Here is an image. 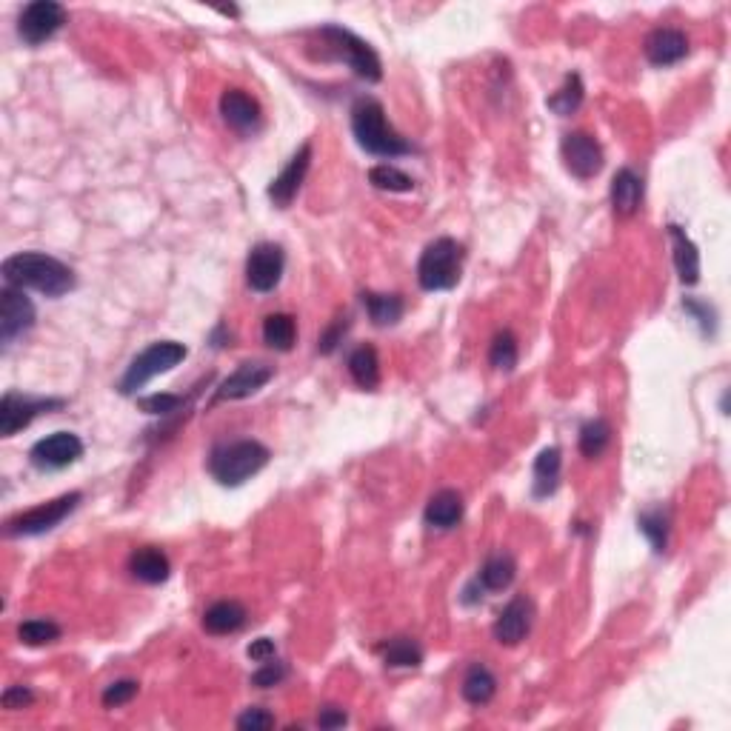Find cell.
<instances>
[{
  "mask_svg": "<svg viewBox=\"0 0 731 731\" xmlns=\"http://www.w3.org/2000/svg\"><path fill=\"white\" fill-rule=\"evenodd\" d=\"M3 280L15 289H35L46 297H63L75 289V272L52 255L18 252L3 260Z\"/></svg>",
  "mask_w": 731,
  "mask_h": 731,
  "instance_id": "1",
  "label": "cell"
},
{
  "mask_svg": "<svg viewBox=\"0 0 731 731\" xmlns=\"http://www.w3.org/2000/svg\"><path fill=\"white\" fill-rule=\"evenodd\" d=\"M352 135L357 146L375 158H400L412 152V146L389 126L386 109L375 98H360L352 106Z\"/></svg>",
  "mask_w": 731,
  "mask_h": 731,
  "instance_id": "2",
  "label": "cell"
},
{
  "mask_svg": "<svg viewBox=\"0 0 731 731\" xmlns=\"http://www.w3.org/2000/svg\"><path fill=\"white\" fill-rule=\"evenodd\" d=\"M269 449L257 440H232V443H220L209 455V472L218 480L220 486L238 489L246 480L266 469L269 463Z\"/></svg>",
  "mask_w": 731,
  "mask_h": 731,
  "instance_id": "3",
  "label": "cell"
},
{
  "mask_svg": "<svg viewBox=\"0 0 731 731\" xmlns=\"http://www.w3.org/2000/svg\"><path fill=\"white\" fill-rule=\"evenodd\" d=\"M463 272V246L455 238L432 240L417 260V283L426 292L455 289Z\"/></svg>",
  "mask_w": 731,
  "mask_h": 731,
  "instance_id": "4",
  "label": "cell"
},
{
  "mask_svg": "<svg viewBox=\"0 0 731 731\" xmlns=\"http://www.w3.org/2000/svg\"><path fill=\"white\" fill-rule=\"evenodd\" d=\"M186 346L178 340H158L152 343L149 349H143L126 369V375L120 377L118 392L120 395H135L138 389H143L152 377L166 375L172 372L175 366H180L186 360Z\"/></svg>",
  "mask_w": 731,
  "mask_h": 731,
  "instance_id": "5",
  "label": "cell"
},
{
  "mask_svg": "<svg viewBox=\"0 0 731 731\" xmlns=\"http://www.w3.org/2000/svg\"><path fill=\"white\" fill-rule=\"evenodd\" d=\"M320 38L326 40V46L335 52L337 58L343 60L357 78L366 83H377L383 78V63L377 58V52L363 38H357L355 32L343 29V26H323Z\"/></svg>",
  "mask_w": 731,
  "mask_h": 731,
  "instance_id": "6",
  "label": "cell"
},
{
  "mask_svg": "<svg viewBox=\"0 0 731 731\" xmlns=\"http://www.w3.org/2000/svg\"><path fill=\"white\" fill-rule=\"evenodd\" d=\"M80 500H83V494L69 492L49 500V503H40L35 509L6 520V534L9 537H35V534L52 532L55 526H60L69 514L78 509Z\"/></svg>",
  "mask_w": 731,
  "mask_h": 731,
  "instance_id": "7",
  "label": "cell"
},
{
  "mask_svg": "<svg viewBox=\"0 0 731 731\" xmlns=\"http://www.w3.org/2000/svg\"><path fill=\"white\" fill-rule=\"evenodd\" d=\"M66 23V9L55 0H35L29 3L18 18V35L29 46H40L49 38H55L60 26Z\"/></svg>",
  "mask_w": 731,
  "mask_h": 731,
  "instance_id": "8",
  "label": "cell"
},
{
  "mask_svg": "<svg viewBox=\"0 0 731 731\" xmlns=\"http://www.w3.org/2000/svg\"><path fill=\"white\" fill-rule=\"evenodd\" d=\"M60 406H63V400H58V397H29L18 395V392H6L0 400V435H18L20 429H26L35 417L60 409Z\"/></svg>",
  "mask_w": 731,
  "mask_h": 731,
  "instance_id": "9",
  "label": "cell"
},
{
  "mask_svg": "<svg viewBox=\"0 0 731 731\" xmlns=\"http://www.w3.org/2000/svg\"><path fill=\"white\" fill-rule=\"evenodd\" d=\"M286 269V255L277 243H257L246 257V283L257 295L275 292Z\"/></svg>",
  "mask_w": 731,
  "mask_h": 731,
  "instance_id": "10",
  "label": "cell"
},
{
  "mask_svg": "<svg viewBox=\"0 0 731 731\" xmlns=\"http://www.w3.org/2000/svg\"><path fill=\"white\" fill-rule=\"evenodd\" d=\"M560 155L577 180H592L603 169V146L589 132H569L560 143Z\"/></svg>",
  "mask_w": 731,
  "mask_h": 731,
  "instance_id": "11",
  "label": "cell"
},
{
  "mask_svg": "<svg viewBox=\"0 0 731 731\" xmlns=\"http://www.w3.org/2000/svg\"><path fill=\"white\" fill-rule=\"evenodd\" d=\"M83 457V440L72 432H55V435L38 440L32 449H29V460L32 466L46 469V472H58L66 469L72 463H78Z\"/></svg>",
  "mask_w": 731,
  "mask_h": 731,
  "instance_id": "12",
  "label": "cell"
},
{
  "mask_svg": "<svg viewBox=\"0 0 731 731\" xmlns=\"http://www.w3.org/2000/svg\"><path fill=\"white\" fill-rule=\"evenodd\" d=\"M35 303L23 295V289L6 286L0 292V340L9 346L15 343L20 335H26L35 326Z\"/></svg>",
  "mask_w": 731,
  "mask_h": 731,
  "instance_id": "13",
  "label": "cell"
},
{
  "mask_svg": "<svg viewBox=\"0 0 731 731\" xmlns=\"http://www.w3.org/2000/svg\"><path fill=\"white\" fill-rule=\"evenodd\" d=\"M272 377H275V366H269V363H260V360H255V363H252V360H249V363H240L238 372H232V375L220 383L212 403L246 400V397H252L255 392H260Z\"/></svg>",
  "mask_w": 731,
  "mask_h": 731,
  "instance_id": "14",
  "label": "cell"
},
{
  "mask_svg": "<svg viewBox=\"0 0 731 731\" xmlns=\"http://www.w3.org/2000/svg\"><path fill=\"white\" fill-rule=\"evenodd\" d=\"M220 118L240 135H255L263 123V112H260V103L252 95H246L243 89H226L220 98Z\"/></svg>",
  "mask_w": 731,
  "mask_h": 731,
  "instance_id": "15",
  "label": "cell"
},
{
  "mask_svg": "<svg viewBox=\"0 0 731 731\" xmlns=\"http://www.w3.org/2000/svg\"><path fill=\"white\" fill-rule=\"evenodd\" d=\"M309 166H312V143H303L300 149H297V155L289 160V166L272 180V186H269V198L275 203L277 209H289L292 206V200L297 198V192H300V186H303V180L309 175Z\"/></svg>",
  "mask_w": 731,
  "mask_h": 731,
  "instance_id": "16",
  "label": "cell"
},
{
  "mask_svg": "<svg viewBox=\"0 0 731 731\" xmlns=\"http://www.w3.org/2000/svg\"><path fill=\"white\" fill-rule=\"evenodd\" d=\"M532 620H534V606L529 597H514L512 603L503 609V612L497 614V620H494V640L500 643V646H517L529 629H532Z\"/></svg>",
  "mask_w": 731,
  "mask_h": 731,
  "instance_id": "17",
  "label": "cell"
},
{
  "mask_svg": "<svg viewBox=\"0 0 731 731\" xmlns=\"http://www.w3.org/2000/svg\"><path fill=\"white\" fill-rule=\"evenodd\" d=\"M643 52H646V58L654 66H674V63H680V60L689 55V38L680 29L660 26V29H654L652 35L646 38Z\"/></svg>",
  "mask_w": 731,
  "mask_h": 731,
  "instance_id": "18",
  "label": "cell"
},
{
  "mask_svg": "<svg viewBox=\"0 0 731 731\" xmlns=\"http://www.w3.org/2000/svg\"><path fill=\"white\" fill-rule=\"evenodd\" d=\"M463 494L455 489H443V492L432 494V500L426 503V526H432L437 532H449L463 520Z\"/></svg>",
  "mask_w": 731,
  "mask_h": 731,
  "instance_id": "19",
  "label": "cell"
},
{
  "mask_svg": "<svg viewBox=\"0 0 731 731\" xmlns=\"http://www.w3.org/2000/svg\"><path fill=\"white\" fill-rule=\"evenodd\" d=\"M129 572L135 580L140 583H149V586H158V583H166L169 574H172V566H169V557L160 552L158 546H143L138 552L132 554L129 560Z\"/></svg>",
  "mask_w": 731,
  "mask_h": 731,
  "instance_id": "20",
  "label": "cell"
},
{
  "mask_svg": "<svg viewBox=\"0 0 731 731\" xmlns=\"http://www.w3.org/2000/svg\"><path fill=\"white\" fill-rule=\"evenodd\" d=\"M669 238H672L674 246V269H677V275H680V280L686 286H694L700 280V252H697L694 240L677 223L669 226Z\"/></svg>",
  "mask_w": 731,
  "mask_h": 731,
  "instance_id": "21",
  "label": "cell"
},
{
  "mask_svg": "<svg viewBox=\"0 0 731 731\" xmlns=\"http://www.w3.org/2000/svg\"><path fill=\"white\" fill-rule=\"evenodd\" d=\"M246 609L238 600H218L203 612V629L209 634H235L246 626Z\"/></svg>",
  "mask_w": 731,
  "mask_h": 731,
  "instance_id": "22",
  "label": "cell"
},
{
  "mask_svg": "<svg viewBox=\"0 0 731 731\" xmlns=\"http://www.w3.org/2000/svg\"><path fill=\"white\" fill-rule=\"evenodd\" d=\"M609 195L617 215H634L643 203V178L632 169H620L612 178Z\"/></svg>",
  "mask_w": 731,
  "mask_h": 731,
  "instance_id": "23",
  "label": "cell"
},
{
  "mask_svg": "<svg viewBox=\"0 0 731 731\" xmlns=\"http://www.w3.org/2000/svg\"><path fill=\"white\" fill-rule=\"evenodd\" d=\"M514 577H517V563L512 554H492L477 574V583L483 586V592H503L512 586Z\"/></svg>",
  "mask_w": 731,
  "mask_h": 731,
  "instance_id": "24",
  "label": "cell"
},
{
  "mask_svg": "<svg viewBox=\"0 0 731 731\" xmlns=\"http://www.w3.org/2000/svg\"><path fill=\"white\" fill-rule=\"evenodd\" d=\"M560 469H563V455L557 446L543 449L534 460V497H549L560 483Z\"/></svg>",
  "mask_w": 731,
  "mask_h": 731,
  "instance_id": "25",
  "label": "cell"
},
{
  "mask_svg": "<svg viewBox=\"0 0 731 731\" xmlns=\"http://www.w3.org/2000/svg\"><path fill=\"white\" fill-rule=\"evenodd\" d=\"M349 375L360 389L375 392L380 386V357H377L375 346H357L349 355Z\"/></svg>",
  "mask_w": 731,
  "mask_h": 731,
  "instance_id": "26",
  "label": "cell"
},
{
  "mask_svg": "<svg viewBox=\"0 0 731 731\" xmlns=\"http://www.w3.org/2000/svg\"><path fill=\"white\" fill-rule=\"evenodd\" d=\"M460 692H463V700H466V703H472V706H486V703H492V697L497 694V677H494L483 663H475V666L466 672V677H463Z\"/></svg>",
  "mask_w": 731,
  "mask_h": 731,
  "instance_id": "27",
  "label": "cell"
},
{
  "mask_svg": "<svg viewBox=\"0 0 731 731\" xmlns=\"http://www.w3.org/2000/svg\"><path fill=\"white\" fill-rule=\"evenodd\" d=\"M363 306L372 317L375 326H395L406 312V303L400 295H380V292H363Z\"/></svg>",
  "mask_w": 731,
  "mask_h": 731,
  "instance_id": "28",
  "label": "cell"
},
{
  "mask_svg": "<svg viewBox=\"0 0 731 731\" xmlns=\"http://www.w3.org/2000/svg\"><path fill=\"white\" fill-rule=\"evenodd\" d=\"M380 654L389 669H417L423 663V649L412 637H395V640L383 643Z\"/></svg>",
  "mask_w": 731,
  "mask_h": 731,
  "instance_id": "29",
  "label": "cell"
},
{
  "mask_svg": "<svg viewBox=\"0 0 731 731\" xmlns=\"http://www.w3.org/2000/svg\"><path fill=\"white\" fill-rule=\"evenodd\" d=\"M263 340L266 346H272L277 352H289L297 340V323L295 317L286 312H275L263 320Z\"/></svg>",
  "mask_w": 731,
  "mask_h": 731,
  "instance_id": "30",
  "label": "cell"
},
{
  "mask_svg": "<svg viewBox=\"0 0 731 731\" xmlns=\"http://www.w3.org/2000/svg\"><path fill=\"white\" fill-rule=\"evenodd\" d=\"M583 95H586V89H583V80H580V75H577V72H572V75H566L563 86H560V89H557L554 95H549L546 106H549L552 112H557L560 118H569V115H574V112L580 109V103H583Z\"/></svg>",
  "mask_w": 731,
  "mask_h": 731,
  "instance_id": "31",
  "label": "cell"
},
{
  "mask_svg": "<svg viewBox=\"0 0 731 731\" xmlns=\"http://www.w3.org/2000/svg\"><path fill=\"white\" fill-rule=\"evenodd\" d=\"M609 443H612V426L603 417H594L580 429V452L592 460L603 455L609 449Z\"/></svg>",
  "mask_w": 731,
  "mask_h": 731,
  "instance_id": "32",
  "label": "cell"
},
{
  "mask_svg": "<svg viewBox=\"0 0 731 731\" xmlns=\"http://www.w3.org/2000/svg\"><path fill=\"white\" fill-rule=\"evenodd\" d=\"M369 183L380 189V192H412L415 189V180L409 178L406 172H400L395 166L389 163H380V166H372L369 169Z\"/></svg>",
  "mask_w": 731,
  "mask_h": 731,
  "instance_id": "33",
  "label": "cell"
},
{
  "mask_svg": "<svg viewBox=\"0 0 731 731\" xmlns=\"http://www.w3.org/2000/svg\"><path fill=\"white\" fill-rule=\"evenodd\" d=\"M637 526H640V532L649 537V543H652L654 552L657 554L666 552V546H669V512L654 509V512L640 514Z\"/></svg>",
  "mask_w": 731,
  "mask_h": 731,
  "instance_id": "34",
  "label": "cell"
},
{
  "mask_svg": "<svg viewBox=\"0 0 731 731\" xmlns=\"http://www.w3.org/2000/svg\"><path fill=\"white\" fill-rule=\"evenodd\" d=\"M517 357H520L517 337L509 329L497 332L492 340V349H489V363H492L497 372H512L514 366H517Z\"/></svg>",
  "mask_w": 731,
  "mask_h": 731,
  "instance_id": "35",
  "label": "cell"
},
{
  "mask_svg": "<svg viewBox=\"0 0 731 731\" xmlns=\"http://www.w3.org/2000/svg\"><path fill=\"white\" fill-rule=\"evenodd\" d=\"M18 637H20V643H26V646H46V643H55V640H58L60 626L55 623V620L35 617V620L20 623Z\"/></svg>",
  "mask_w": 731,
  "mask_h": 731,
  "instance_id": "36",
  "label": "cell"
},
{
  "mask_svg": "<svg viewBox=\"0 0 731 731\" xmlns=\"http://www.w3.org/2000/svg\"><path fill=\"white\" fill-rule=\"evenodd\" d=\"M140 692V683L138 680H118V683H112V686H106V692H103V706L106 709H120V706H126V703H132Z\"/></svg>",
  "mask_w": 731,
  "mask_h": 731,
  "instance_id": "37",
  "label": "cell"
},
{
  "mask_svg": "<svg viewBox=\"0 0 731 731\" xmlns=\"http://www.w3.org/2000/svg\"><path fill=\"white\" fill-rule=\"evenodd\" d=\"M286 674H289L286 663H280L277 657H272V660L260 663V669L252 674V686H257V689H272V686H280L286 680Z\"/></svg>",
  "mask_w": 731,
  "mask_h": 731,
  "instance_id": "38",
  "label": "cell"
},
{
  "mask_svg": "<svg viewBox=\"0 0 731 731\" xmlns=\"http://www.w3.org/2000/svg\"><path fill=\"white\" fill-rule=\"evenodd\" d=\"M138 406L146 412V415H172V412H180V406H186V400L180 395H152V397H140Z\"/></svg>",
  "mask_w": 731,
  "mask_h": 731,
  "instance_id": "39",
  "label": "cell"
},
{
  "mask_svg": "<svg viewBox=\"0 0 731 731\" xmlns=\"http://www.w3.org/2000/svg\"><path fill=\"white\" fill-rule=\"evenodd\" d=\"M275 726V717L266 712V709H246L238 717V729L243 731H266Z\"/></svg>",
  "mask_w": 731,
  "mask_h": 731,
  "instance_id": "40",
  "label": "cell"
},
{
  "mask_svg": "<svg viewBox=\"0 0 731 731\" xmlns=\"http://www.w3.org/2000/svg\"><path fill=\"white\" fill-rule=\"evenodd\" d=\"M346 329H349V323H346V317H337L335 323L320 335V340H317V352H323V355H332L337 349V343L343 340V335H346Z\"/></svg>",
  "mask_w": 731,
  "mask_h": 731,
  "instance_id": "41",
  "label": "cell"
},
{
  "mask_svg": "<svg viewBox=\"0 0 731 731\" xmlns=\"http://www.w3.org/2000/svg\"><path fill=\"white\" fill-rule=\"evenodd\" d=\"M0 703H3L6 712H18V709H26V706L35 703V694H32V689H26V686H9L3 692V697H0Z\"/></svg>",
  "mask_w": 731,
  "mask_h": 731,
  "instance_id": "42",
  "label": "cell"
},
{
  "mask_svg": "<svg viewBox=\"0 0 731 731\" xmlns=\"http://www.w3.org/2000/svg\"><path fill=\"white\" fill-rule=\"evenodd\" d=\"M246 654H249V660H255V663H266V660H272L277 654L275 640H272V637H257V640H252V646L246 649Z\"/></svg>",
  "mask_w": 731,
  "mask_h": 731,
  "instance_id": "43",
  "label": "cell"
},
{
  "mask_svg": "<svg viewBox=\"0 0 731 731\" xmlns=\"http://www.w3.org/2000/svg\"><path fill=\"white\" fill-rule=\"evenodd\" d=\"M349 723V717L343 709H337V706H326L323 712L317 714V726L320 729H343Z\"/></svg>",
  "mask_w": 731,
  "mask_h": 731,
  "instance_id": "44",
  "label": "cell"
}]
</instances>
